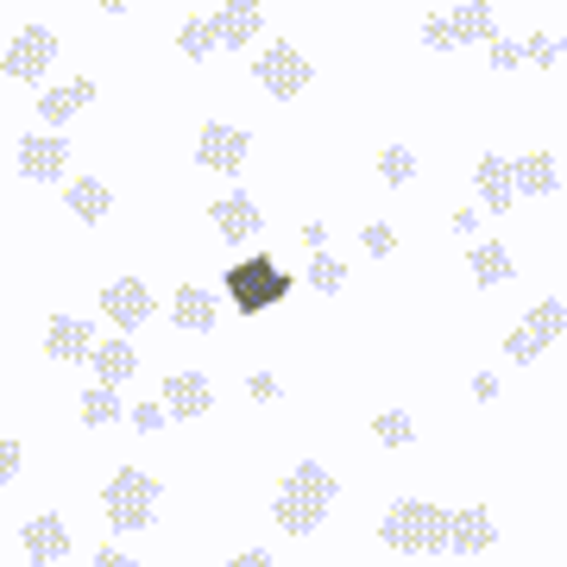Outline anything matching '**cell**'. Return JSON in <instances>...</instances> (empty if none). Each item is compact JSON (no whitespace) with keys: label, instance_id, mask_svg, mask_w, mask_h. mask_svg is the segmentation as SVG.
Returning <instances> with one entry per match:
<instances>
[{"label":"cell","instance_id":"4316f807","mask_svg":"<svg viewBox=\"0 0 567 567\" xmlns=\"http://www.w3.org/2000/svg\"><path fill=\"white\" fill-rule=\"evenodd\" d=\"M372 435L385 447H410L416 442V423H410V410H379V416H372Z\"/></svg>","mask_w":567,"mask_h":567},{"label":"cell","instance_id":"f1b7e54d","mask_svg":"<svg viewBox=\"0 0 567 567\" xmlns=\"http://www.w3.org/2000/svg\"><path fill=\"white\" fill-rule=\"evenodd\" d=\"M309 284H316V290H328V297H334V290H341V284H347V265L334 259V252H316V259H309Z\"/></svg>","mask_w":567,"mask_h":567},{"label":"cell","instance_id":"ffe728a7","mask_svg":"<svg viewBox=\"0 0 567 567\" xmlns=\"http://www.w3.org/2000/svg\"><path fill=\"white\" fill-rule=\"evenodd\" d=\"M171 316H177L183 334H208V328H215V316H221V303L208 297L203 284H183V290H177V303H171Z\"/></svg>","mask_w":567,"mask_h":567},{"label":"cell","instance_id":"e0dca14e","mask_svg":"<svg viewBox=\"0 0 567 567\" xmlns=\"http://www.w3.org/2000/svg\"><path fill=\"white\" fill-rule=\"evenodd\" d=\"M63 208L76 215V221H107V208H114V189L102 177H82V183H63Z\"/></svg>","mask_w":567,"mask_h":567},{"label":"cell","instance_id":"ab89813d","mask_svg":"<svg viewBox=\"0 0 567 567\" xmlns=\"http://www.w3.org/2000/svg\"><path fill=\"white\" fill-rule=\"evenodd\" d=\"M303 246H309V252H328V227L309 221V227H303Z\"/></svg>","mask_w":567,"mask_h":567},{"label":"cell","instance_id":"e575fe53","mask_svg":"<svg viewBox=\"0 0 567 567\" xmlns=\"http://www.w3.org/2000/svg\"><path fill=\"white\" fill-rule=\"evenodd\" d=\"M164 423H171V416H164V404H133V429H145V435H158Z\"/></svg>","mask_w":567,"mask_h":567},{"label":"cell","instance_id":"8992f818","mask_svg":"<svg viewBox=\"0 0 567 567\" xmlns=\"http://www.w3.org/2000/svg\"><path fill=\"white\" fill-rule=\"evenodd\" d=\"M51 63H58V32H51V25H25V32H13L0 70H7L13 82H39Z\"/></svg>","mask_w":567,"mask_h":567},{"label":"cell","instance_id":"f546056e","mask_svg":"<svg viewBox=\"0 0 567 567\" xmlns=\"http://www.w3.org/2000/svg\"><path fill=\"white\" fill-rule=\"evenodd\" d=\"M360 240H365V252H372V259H391V252H398V227L372 221V227H365V234H360Z\"/></svg>","mask_w":567,"mask_h":567},{"label":"cell","instance_id":"83f0119b","mask_svg":"<svg viewBox=\"0 0 567 567\" xmlns=\"http://www.w3.org/2000/svg\"><path fill=\"white\" fill-rule=\"evenodd\" d=\"M177 51H183V58H215V25H208V20H183Z\"/></svg>","mask_w":567,"mask_h":567},{"label":"cell","instance_id":"836d02e7","mask_svg":"<svg viewBox=\"0 0 567 567\" xmlns=\"http://www.w3.org/2000/svg\"><path fill=\"white\" fill-rule=\"evenodd\" d=\"M524 63L548 70V63H561V51H555V39H524Z\"/></svg>","mask_w":567,"mask_h":567},{"label":"cell","instance_id":"603a6c76","mask_svg":"<svg viewBox=\"0 0 567 567\" xmlns=\"http://www.w3.org/2000/svg\"><path fill=\"white\" fill-rule=\"evenodd\" d=\"M447 25H454V44H492V39H498V13H492L486 0H466V7H454V13H447Z\"/></svg>","mask_w":567,"mask_h":567},{"label":"cell","instance_id":"7a4b0ae2","mask_svg":"<svg viewBox=\"0 0 567 567\" xmlns=\"http://www.w3.org/2000/svg\"><path fill=\"white\" fill-rule=\"evenodd\" d=\"M379 536H385V548H398V555H442L447 548V511L429 505V498H398V505H385V517H379Z\"/></svg>","mask_w":567,"mask_h":567},{"label":"cell","instance_id":"484cf974","mask_svg":"<svg viewBox=\"0 0 567 567\" xmlns=\"http://www.w3.org/2000/svg\"><path fill=\"white\" fill-rule=\"evenodd\" d=\"M379 177H385V189L416 183V152H410V145H385V152H379Z\"/></svg>","mask_w":567,"mask_h":567},{"label":"cell","instance_id":"ac0fdd59","mask_svg":"<svg viewBox=\"0 0 567 567\" xmlns=\"http://www.w3.org/2000/svg\"><path fill=\"white\" fill-rule=\"evenodd\" d=\"M95 102V82H63V89H44L39 95V114H44V126H63V121H76L82 107Z\"/></svg>","mask_w":567,"mask_h":567},{"label":"cell","instance_id":"b9f144b4","mask_svg":"<svg viewBox=\"0 0 567 567\" xmlns=\"http://www.w3.org/2000/svg\"><path fill=\"white\" fill-rule=\"evenodd\" d=\"M555 51H561V58H567V32H561V39H555Z\"/></svg>","mask_w":567,"mask_h":567},{"label":"cell","instance_id":"4fadbf2b","mask_svg":"<svg viewBox=\"0 0 567 567\" xmlns=\"http://www.w3.org/2000/svg\"><path fill=\"white\" fill-rule=\"evenodd\" d=\"M492 543H498V524L480 505L447 511V555H486Z\"/></svg>","mask_w":567,"mask_h":567},{"label":"cell","instance_id":"f35d334b","mask_svg":"<svg viewBox=\"0 0 567 567\" xmlns=\"http://www.w3.org/2000/svg\"><path fill=\"white\" fill-rule=\"evenodd\" d=\"M473 398H480V404H492V398H498V379H492V372H473Z\"/></svg>","mask_w":567,"mask_h":567},{"label":"cell","instance_id":"7402d4cb","mask_svg":"<svg viewBox=\"0 0 567 567\" xmlns=\"http://www.w3.org/2000/svg\"><path fill=\"white\" fill-rule=\"evenodd\" d=\"M89 365H95V385H126L140 353H133V341H95L89 347Z\"/></svg>","mask_w":567,"mask_h":567},{"label":"cell","instance_id":"cb8c5ba5","mask_svg":"<svg viewBox=\"0 0 567 567\" xmlns=\"http://www.w3.org/2000/svg\"><path fill=\"white\" fill-rule=\"evenodd\" d=\"M466 271L486 284V290H492V284H511V278H517V265H511V252H505L498 240H480V246H473V252H466Z\"/></svg>","mask_w":567,"mask_h":567},{"label":"cell","instance_id":"60d3db41","mask_svg":"<svg viewBox=\"0 0 567 567\" xmlns=\"http://www.w3.org/2000/svg\"><path fill=\"white\" fill-rule=\"evenodd\" d=\"M95 7H102V13H126V7H133V0H95Z\"/></svg>","mask_w":567,"mask_h":567},{"label":"cell","instance_id":"4dcf8cb0","mask_svg":"<svg viewBox=\"0 0 567 567\" xmlns=\"http://www.w3.org/2000/svg\"><path fill=\"white\" fill-rule=\"evenodd\" d=\"M20 466H25V447L13 442V435H0V486H13V480H20Z\"/></svg>","mask_w":567,"mask_h":567},{"label":"cell","instance_id":"7bdbcfd3","mask_svg":"<svg viewBox=\"0 0 567 567\" xmlns=\"http://www.w3.org/2000/svg\"><path fill=\"white\" fill-rule=\"evenodd\" d=\"M240 7H265V0H240Z\"/></svg>","mask_w":567,"mask_h":567},{"label":"cell","instance_id":"6da1fadb","mask_svg":"<svg viewBox=\"0 0 567 567\" xmlns=\"http://www.w3.org/2000/svg\"><path fill=\"white\" fill-rule=\"evenodd\" d=\"M334 511V473L322 461H297L284 473V492L271 498V517H278L284 536H316Z\"/></svg>","mask_w":567,"mask_h":567},{"label":"cell","instance_id":"52a82bcc","mask_svg":"<svg viewBox=\"0 0 567 567\" xmlns=\"http://www.w3.org/2000/svg\"><path fill=\"white\" fill-rule=\"evenodd\" d=\"M252 76L265 82V95L290 102V95H303V89H309V76H316V70H309V58L297 51V44H271V51L252 63Z\"/></svg>","mask_w":567,"mask_h":567},{"label":"cell","instance_id":"2e32d148","mask_svg":"<svg viewBox=\"0 0 567 567\" xmlns=\"http://www.w3.org/2000/svg\"><path fill=\"white\" fill-rule=\"evenodd\" d=\"M89 334H95V328L76 322V316H51V322H44V353L63 360V365H76V360H89V347H95Z\"/></svg>","mask_w":567,"mask_h":567},{"label":"cell","instance_id":"d6a6232c","mask_svg":"<svg viewBox=\"0 0 567 567\" xmlns=\"http://www.w3.org/2000/svg\"><path fill=\"white\" fill-rule=\"evenodd\" d=\"M486 58H492V70H517V63H524V44L492 39V44H486Z\"/></svg>","mask_w":567,"mask_h":567},{"label":"cell","instance_id":"d590c367","mask_svg":"<svg viewBox=\"0 0 567 567\" xmlns=\"http://www.w3.org/2000/svg\"><path fill=\"white\" fill-rule=\"evenodd\" d=\"M246 391H252V404H278V379H271V372H252Z\"/></svg>","mask_w":567,"mask_h":567},{"label":"cell","instance_id":"44dd1931","mask_svg":"<svg viewBox=\"0 0 567 567\" xmlns=\"http://www.w3.org/2000/svg\"><path fill=\"white\" fill-rule=\"evenodd\" d=\"M561 171H555V158L548 152H524V158H511V183H517V196H555L561 189Z\"/></svg>","mask_w":567,"mask_h":567},{"label":"cell","instance_id":"5b68a950","mask_svg":"<svg viewBox=\"0 0 567 567\" xmlns=\"http://www.w3.org/2000/svg\"><path fill=\"white\" fill-rule=\"evenodd\" d=\"M567 334V303H555V297H543V303L529 309L524 322H517V334L505 341V360L511 365H536L548 353V347Z\"/></svg>","mask_w":567,"mask_h":567},{"label":"cell","instance_id":"74e56055","mask_svg":"<svg viewBox=\"0 0 567 567\" xmlns=\"http://www.w3.org/2000/svg\"><path fill=\"white\" fill-rule=\"evenodd\" d=\"M89 567H140V561H133V555H121V548H95V561H89Z\"/></svg>","mask_w":567,"mask_h":567},{"label":"cell","instance_id":"7c38bea8","mask_svg":"<svg viewBox=\"0 0 567 567\" xmlns=\"http://www.w3.org/2000/svg\"><path fill=\"white\" fill-rule=\"evenodd\" d=\"M208 221H215V234H221L227 246H252L265 234V215L259 203L246 196V189H234V196H221V203L208 208Z\"/></svg>","mask_w":567,"mask_h":567},{"label":"cell","instance_id":"d6986e66","mask_svg":"<svg viewBox=\"0 0 567 567\" xmlns=\"http://www.w3.org/2000/svg\"><path fill=\"white\" fill-rule=\"evenodd\" d=\"M208 25H215V51H240V44H252V32H259V7L227 0V7H221Z\"/></svg>","mask_w":567,"mask_h":567},{"label":"cell","instance_id":"ba28073f","mask_svg":"<svg viewBox=\"0 0 567 567\" xmlns=\"http://www.w3.org/2000/svg\"><path fill=\"white\" fill-rule=\"evenodd\" d=\"M102 316H107L114 328H121V334H133V328H145L152 316H158V297H152V290H145L140 278L102 284Z\"/></svg>","mask_w":567,"mask_h":567},{"label":"cell","instance_id":"9c48e42d","mask_svg":"<svg viewBox=\"0 0 567 567\" xmlns=\"http://www.w3.org/2000/svg\"><path fill=\"white\" fill-rule=\"evenodd\" d=\"M246 152H252V140L227 121H208L203 140H196V164H203V171H221V177H240Z\"/></svg>","mask_w":567,"mask_h":567},{"label":"cell","instance_id":"d4e9b609","mask_svg":"<svg viewBox=\"0 0 567 567\" xmlns=\"http://www.w3.org/2000/svg\"><path fill=\"white\" fill-rule=\"evenodd\" d=\"M126 416V404H121V391L114 385H89L82 391V423L89 429H107V423H121Z\"/></svg>","mask_w":567,"mask_h":567},{"label":"cell","instance_id":"30bf717a","mask_svg":"<svg viewBox=\"0 0 567 567\" xmlns=\"http://www.w3.org/2000/svg\"><path fill=\"white\" fill-rule=\"evenodd\" d=\"M13 164H20L25 183H58L70 171V140H58V133H25Z\"/></svg>","mask_w":567,"mask_h":567},{"label":"cell","instance_id":"277c9868","mask_svg":"<svg viewBox=\"0 0 567 567\" xmlns=\"http://www.w3.org/2000/svg\"><path fill=\"white\" fill-rule=\"evenodd\" d=\"M158 480L152 473H140V466H121L114 480H107V492H102V511H107V529L114 536H140L152 517H158Z\"/></svg>","mask_w":567,"mask_h":567},{"label":"cell","instance_id":"8d00e7d4","mask_svg":"<svg viewBox=\"0 0 567 567\" xmlns=\"http://www.w3.org/2000/svg\"><path fill=\"white\" fill-rule=\"evenodd\" d=\"M221 567H278V561H271V555H265V548H240V555H227Z\"/></svg>","mask_w":567,"mask_h":567},{"label":"cell","instance_id":"8fae6325","mask_svg":"<svg viewBox=\"0 0 567 567\" xmlns=\"http://www.w3.org/2000/svg\"><path fill=\"white\" fill-rule=\"evenodd\" d=\"M158 404H164V416H171V423H196V416H208V410H215V391H208L203 372H171V379L158 385Z\"/></svg>","mask_w":567,"mask_h":567},{"label":"cell","instance_id":"1f68e13d","mask_svg":"<svg viewBox=\"0 0 567 567\" xmlns=\"http://www.w3.org/2000/svg\"><path fill=\"white\" fill-rule=\"evenodd\" d=\"M423 44L429 51H454V25H447V13H429L423 20Z\"/></svg>","mask_w":567,"mask_h":567},{"label":"cell","instance_id":"5bb4252c","mask_svg":"<svg viewBox=\"0 0 567 567\" xmlns=\"http://www.w3.org/2000/svg\"><path fill=\"white\" fill-rule=\"evenodd\" d=\"M20 548H25V561H32V567L63 561V555H70V529H63L58 511H44V517H32V524L20 529Z\"/></svg>","mask_w":567,"mask_h":567},{"label":"cell","instance_id":"9a60e30c","mask_svg":"<svg viewBox=\"0 0 567 567\" xmlns=\"http://www.w3.org/2000/svg\"><path fill=\"white\" fill-rule=\"evenodd\" d=\"M473 183H480V203H486V215H511V203H517V183H511V158L486 152V158L473 164Z\"/></svg>","mask_w":567,"mask_h":567},{"label":"cell","instance_id":"3957f363","mask_svg":"<svg viewBox=\"0 0 567 567\" xmlns=\"http://www.w3.org/2000/svg\"><path fill=\"white\" fill-rule=\"evenodd\" d=\"M227 297H234V316H271V309L290 297V271H284L271 252H246V259L227 265Z\"/></svg>","mask_w":567,"mask_h":567}]
</instances>
